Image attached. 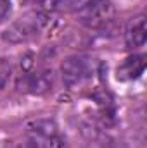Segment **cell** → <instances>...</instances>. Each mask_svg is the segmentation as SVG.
I'll use <instances>...</instances> for the list:
<instances>
[{
    "mask_svg": "<svg viewBox=\"0 0 147 148\" xmlns=\"http://www.w3.org/2000/svg\"><path fill=\"white\" fill-rule=\"evenodd\" d=\"M47 23V17L42 12H28L24 16H21L16 23H12L5 33H3V40L9 43H23L28 41L31 38H35L43 29Z\"/></svg>",
    "mask_w": 147,
    "mask_h": 148,
    "instance_id": "obj_1",
    "label": "cell"
},
{
    "mask_svg": "<svg viewBox=\"0 0 147 148\" xmlns=\"http://www.w3.org/2000/svg\"><path fill=\"white\" fill-rule=\"evenodd\" d=\"M94 73H95L94 59H90L87 55H71L61 66L62 81L68 88H76V86L83 84L85 81H88L92 77Z\"/></svg>",
    "mask_w": 147,
    "mask_h": 148,
    "instance_id": "obj_2",
    "label": "cell"
},
{
    "mask_svg": "<svg viewBox=\"0 0 147 148\" xmlns=\"http://www.w3.org/2000/svg\"><path fill=\"white\" fill-rule=\"evenodd\" d=\"M80 21L88 28H102L112 19L114 9L109 0H88L78 10Z\"/></svg>",
    "mask_w": 147,
    "mask_h": 148,
    "instance_id": "obj_3",
    "label": "cell"
},
{
    "mask_svg": "<svg viewBox=\"0 0 147 148\" xmlns=\"http://www.w3.org/2000/svg\"><path fill=\"white\" fill-rule=\"evenodd\" d=\"M31 133L37 136L35 141H42L47 148H66V140L59 134L57 126L52 121H37L31 127Z\"/></svg>",
    "mask_w": 147,
    "mask_h": 148,
    "instance_id": "obj_4",
    "label": "cell"
},
{
    "mask_svg": "<svg viewBox=\"0 0 147 148\" xmlns=\"http://www.w3.org/2000/svg\"><path fill=\"white\" fill-rule=\"evenodd\" d=\"M146 40H147L146 17H144V14H140V16L133 17L128 23V26L125 29V43L130 50H133V48L142 47L146 43Z\"/></svg>",
    "mask_w": 147,
    "mask_h": 148,
    "instance_id": "obj_5",
    "label": "cell"
},
{
    "mask_svg": "<svg viewBox=\"0 0 147 148\" xmlns=\"http://www.w3.org/2000/svg\"><path fill=\"white\" fill-rule=\"evenodd\" d=\"M146 71V55H130L118 66V79L132 81L140 77Z\"/></svg>",
    "mask_w": 147,
    "mask_h": 148,
    "instance_id": "obj_6",
    "label": "cell"
},
{
    "mask_svg": "<svg viewBox=\"0 0 147 148\" xmlns=\"http://www.w3.org/2000/svg\"><path fill=\"white\" fill-rule=\"evenodd\" d=\"M26 90L33 95H43L54 88V73L52 71H37L26 76Z\"/></svg>",
    "mask_w": 147,
    "mask_h": 148,
    "instance_id": "obj_7",
    "label": "cell"
},
{
    "mask_svg": "<svg viewBox=\"0 0 147 148\" xmlns=\"http://www.w3.org/2000/svg\"><path fill=\"white\" fill-rule=\"evenodd\" d=\"M10 73H12L10 64H9L5 59H3V60H0V91L5 88L7 81L10 79Z\"/></svg>",
    "mask_w": 147,
    "mask_h": 148,
    "instance_id": "obj_8",
    "label": "cell"
},
{
    "mask_svg": "<svg viewBox=\"0 0 147 148\" xmlns=\"http://www.w3.org/2000/svg\"><path fill=\"white\" fill-rule=\"evenodd\" d=\"M10 14V0H0V23Z\"/></svg>",
    "mask_w": 147,
    "mask_h": 148,
    "instance_id": "obj_9",
    "label": "cell"
},
{
    "mask_svg": "<svg viewBox=\"0 0 147 148\" xmlns=\"http://www.w3.org/2000/svg\"><path fill=\"white\" fill-rule=\"evenodd\" d=\"M14 148H38V143L35 140H30V141H24V143H19L17 147Z\"/></svg>",
    "mask_w": 147,
    "mask_h": 148,
    "instance_id": "obj_10",
    "label": "cell"
}]
</instances>
